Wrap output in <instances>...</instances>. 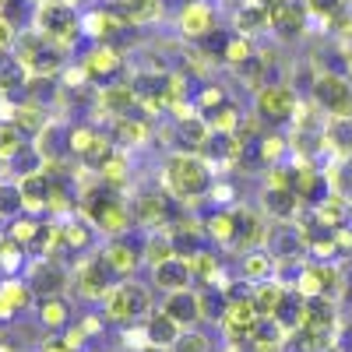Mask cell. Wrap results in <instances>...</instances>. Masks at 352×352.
Wrapping results in <instances>:
<instances>
[{"label": "cell", "instance_id": "cell-1", "mask_svg": "<svg viewBox=\"0 0 352 352\" xmlns=\"http://www.w3.org/2000/svg\"><path fill=\"white\" fill-rule=\"evenodd\" d=\"M159 187L180 204H197L212 194L215 187V166L201 152H184L176 148L162 159L159 166Z\"/></svg>", "mask_w": 352, "mask_h": 352}, {"label": "cell", "instance_id": "cell-2", "mask_svg": "<svg viewBox=\"0 0 352 352\" xmlns=\"http://www.w3.org/2000/svg\"><path fill=\"white\" fill-rule=\"evenodd\" d=\"M78 197H81L78 201V212L92 222L102 236H124V232L134 226V212H131L124 190L106 187L99 176L88 187H81Z\"/></svg>", "mask_w": 352, "mask_h": 352}, {"label": "cell", "instance_id": "cell-3", "mask_svg": "<svg viewBox=\"0 0 352 352\" xmlns=\"http://www.w3.org/2000/svg\"><path fill=\"white\" fill-rule=\"evenodd\" d=\"M32 28L39 36H46L53 46H60L64 53H71L74 43L85 36L81 14H78L74 4H67V0H46V4H36Z\"/></svg>", "mask_w": 352, "mask_h": 352}, {"label": "cell", "instance_id": "cell-4", "mask_svg": "<svg viewBox=\"0 0 352 352\" xmlns=\"http://www.w3.org/2000/svg\"><path fill=\"white\" fill-rule=\"evenodd\" d=\"M152 307V285H144L138 278H120L102 300V317L109 324H134V320L148 317Z\"/></svg>", "mask_w": 352, "mask_h": 352}, {"label": "cell", "instance_id": "cell-5", "mask_svg": "<svg viewBox=\"0 0 352 352\" xmlns=\"http://www.w3.org/2000/svg\"><path fill=\"white\" fill-rule=\"evenodd\" d=\"M14 56L28 71V78H56V74H64V67H67V53L60 46H53L46 36H39L36 28L18 32Z\"/></svg>", "mask_w": 352, "mask_h": 352}, {"label": "cell", "instance_id": "cell-6", "mask_svg": "<svg viewBox=\"0 0 352 352\" xmlns=\"http://www.w3.org/2000/svg\"><path fill=\"white\" fill-rule=\"evenodd\" d=\"M300 92L285 81H268L264 88L254 92V116L268 127V131H282L292 127L296 120V109H300Z\"/></svg>", "mask_w": 352, "mask_h": 352}, {"label": "cell", "instance_id": "cell-7", "mask_svg": "<svg viewBox=\"0 0 352 352\" xmlns=\"http://www.w3.org/2000/svg\"><path fill=\"white\" fill-rule=\"evenodd\" d=\"M310 99L331 120H352V78L335 71H317L310 81Z\"/></svg>", "mask_w": 352, "mask_h": 352}, {"label": "cell", "instance_id": "cell-8", "mask_svg": "<svg viewBox=\"0 0 352 352\" xmlns=\"http://www.w3.org/2000/svg\"><path fill=\"white\" fill-rule=\"evenodd\" d=\"M120 282L116 272L109 268V261L102 257V250L96 254H85V261L71 272V292H78L81 300H106V292Z\"/></svg>", "mask_w": 352, "mask_h": 352}, {"label": "cell", "instance_id": "cell-9", "mask_svg": "<svg viewBox=\"0 0 352 352\" xmlns=\"http://www.w3.org/2000/svg\"><path fill=\"white\" fill-rule=\"evenodd\" d=\"M81 67L88 74V81L106 88L113 81H124V71H127V53L116 46V43H92L88 53L81 56Z\"/></svg>", "mask_w": 352, "mask_h": 352}, {"label": "cell", "instance_id": "cell-10", "mask_svg": "<svg viewBox=\"0 0 352 352\" xmlns=\"http://www.w3.org/2000/svg\"><path fill=\"white\" fill-rule=\"evenodd\" d=\"M25 282L32 285L36 303H39V300H53V296H67L71 272L56 257H32L25 268Z\"/></svg>", "mask_w": 352, "mask_h": 352}, {"label": "cell", "instance_id": "cell-11", "mask_svg": "<svg viewBox=\"0 0 352 352\" xmlns=\"http://www.w3.org/2000/svg\"><path fill=\"white\" fill-rule=\"evenodd\" d=\"M176 204L180 201H173L162 187H148L131 201V212H134V222L144 226V232H148V229H169L176 222Z\"/></svg>", "mask_w": 352, "mask_h": 352}, {"label": "cell", "instance_id": "cell-12", "mask_svg": "<svg viewBox=\"0 0 352 352\" xmlns=\"http://www.w3.org/2000/svg\"><path fill=\"white\" fill-rule=\"evenodd\" d=\"M219 28V14L208 0H184V8L176 11V32L187 43H204Z\"/></svg>", "mask_w": 352, "mask_h": 352}, {"label": "cell", "instance_id": "cell-13", "mask_svg": "<svg viewBox=\"0 0 352 352\" xmlns=\"http://www.w3.org/2000/svg\"><path fill=\"white\" fill-rule=\"evenodd\" d=\"M56 226H60V240H56V254H96V226L88 222L81 212L74 215H64V219H56Z\"/></svg>", "mask_w": 352, "mask_h": 352}, {"label": "cell", "instance_id": "cell-14", "mask_svg": "<svg viewBox=\"0 0 352 352\" xmlns=\"http://www.w3.org/2000/svg\"><path fill=\"white\" fill-rule=\"evenodd\" d=\"M102 257L109 261V268L116 272V278H134L138 268H144V240H131L124 236H109V243L102 247Z\"/></svg>", "mask_w": 352, "mask_h": 352}, {"label": "cell", "instance_id": "cell-15", "mask_svg": "<svg viewBox=\"0 0 352 352\" xmlns=\"http://www.w3.org/2000/svg\"><path fill=\"white\" fill-rule=\"evenodd\" d=\"M342 289V272L335 268L331 261H317V264H303V275L296 282V292L307 300L314 296H331L335 300V292Z\"/></svg>", "mask_w": 352, "mask_h": 352}, {"label": "cell", "instance_id": "cell-16", "mask_svg": "<svg viewBox=\"0 0 352 352\" xmlns=\"http://www.w3.org/2000/svg\"><path fill=\"white\" fill-rule=\"evenodd\" d=\"M134 109H138V92H134L131 78L96 88V113H106L109 120H116V116H127Z\"/></svg>", "mask_w": 352, "mask_h": 352}, {"label": "cell", "instance_id": "cell-17", "mask_svg": "<svg viewBox=\"0 0 352 352\" xmlns=\"http://www.w3.org/2000/svg\"><path fill=\"white\" fill-rule=\"evenodd\" d=\"M36 307V292L25 282V275L0 278V320H14L18 314Z\"/></svg>", "mask_w": 352, "mask_h": 352}, {"label": "cell", "instance_id": "cell-18", "mask_svg": "<svg viewBox=\"0 0 352 352\" xmlns=\"http://www.w3.org/2000/svg\"><path fill=\"white\" fill-rule=\"evenodd\" d=\"M18 187H21V204L28 215H43L53 208V173L50 169L25 176V180H18Z\"/></svg>", "mask_w": 352, "mask_h": 352}, {"label": "cell", "instance_id": "cell-19", "mask_svg": "<svg viewBox=\"0 0 352 352\" xmlns=\"http://www.w3.org/2000/svg\"><path fill=\"white\" fill-rule=\"evenodd\" d=\"M162 310L180 324L184 331L187 328H197L201 320H204V307H201V292L194 289H184V292H166V300H162Z\"/></svg>", "mask_w": 352, "mask_h": 352}, {"label": "cell", "instance_id": "cell-20", "mask_svg": "<svg viewBox=\"0 0 352 352\" xmlns=\"http://www.w3.org/2000/svg\"><path fill=\"white\" fill-rule=\"evenodd\" d=\"M310 21H314V18H310V11H307L303 0H289L285 8H278V11L272 14V32H275L282 43H296V39L307 32Z\"/></svg>", "mask_w": 352, "mask_h": 352}, {"label": "cell", "instance_id": "cell-21", "mask_svg": "<svg viewBox=\"0 0 352 352\" xmlns=\"http://www.w3.org/2000/svg\"><path fill=\"white\" fill-rule=\"evenodd\" d=\"M109 127H113L109 134H113V141H116V148H124V152L148 148V144H152V127H148V120H141L138 113L116 116Z\"/></svg>", "mask_w": 352, "mask_h": 352}, {"label": "cell", "instance_id": "cell-22", "mask_svg": "<svg viewBox=\"0 0 352 352\" xmlns=\"http://www.w3.org/2000/svg\"><path fill=\"white\" fill-rule=\"evenodd\" d=\"M278 275V257L268 250V247H257V250H247L240 254V264H236V278L240 282H250V285H261Z\"/></svg>", "mask_w": 352, "mask_h": 352}, {"label": "cell", "instance_id": "cell-23", "mask_svg": "<svg viewBox=\"0 0 352 352\" xmlns=\"http://www.w3.org/2000/svg\"><path fill=\"white\" fill-rule=\"evenodd\" d=\"M300 208H303V201L296 197V190H289V187H264L261 190V212L275 222H296Z\"/></svg>", "mask_w": 352, "mask_h": 352}, {"label": "cell", "instance_id": "cell-24", "mask_svg": "<svg viewBox=\"0 0 352 352\" xmlns=\"http://www.w3.org/2000/svg\"><path fill=\"white\" fill-rule=\"evenodd\" d=\"M197 278H194V268L187 257H173L166 264H159V268H152V285L159 292H184L190 289Z\"/></svg>", "mask_w": 352, "mask_h": 352}, {"label": "cell", "instance_id": "cell-25", "mask_svg": "<svg viewBox=\"0 0 352 352\" xmlns=\"http://www.w3.org/2000/svg\"><path fill=\"white\" fill-rule=\"evenodd\" d=\"M8 120L28 138V141H36L46 127H50V113H46V106L43 102H32V99H21V102H14V109H11V116Z\"/></svg>", "mask_w": 352, "mask_h": 352}, {"label": "cell", "instance_id": "cell-26", "mask_svg": "<svg viewBox=\"0 0 352 352\" xmlns=\"http://www.w3.org/2000/svg\"><path fill=\"white\" fill-rule=\"evenodd\" d=\"M204 236L232 250V243H236V208H212V215L204 219Z\"/></svg>", "mask_w": 352, "mask_h": 352}, {"label": "cell", "instance_id": "cell-27", "mask_svg": "<svg viewBox=\"0 0 352 352\" xmlns=\"http://www.w3.org/2000/svg\"><path fill=\"white\" fill-rule=\"evenodd\" d=\"M144 331H148V342L152 345H159V349H173L176 345V338L184 335V328L176 324V320L159 307V310H152L148 317H144Z\"/></svg>", "mask_w": 352, "mask_h": 352}, {"label": "cell", "instance_id": "cell-28", "mask_svg": "<svg viewBox=\"0 0 352 352\" xmlns=\"http://www.w3.org/2000/svg\"><path fill=\"white\" fill-rule=\"evenodd\" d=\"M39 229H43V219H39V215L21 212V215L8 219L4 240H8V243H18V247H25L28 254H32V247H36V240H39Z\"/></svg>", "mask_w": 352, "mask_h": 352}, {"label": "cell", "instance_id": "cell-29", "mask_svg": "<svg viewBox=\"0 0 352 352\" xmlns=\"http://www.w3.org/2000/svg\"><path fill=\"white\" fill-rule=\"evenodd\" d=\"M285 296H289V289H285L278 278H268V282H261V285H254V289H250V300H254L257 314H261V317H268V320L282 310Z\"/></svg>", "mask_w": 352, "mask_h": 352}, {"label": "cell", "instance_id": "cell-30", "mask_svg": "<svg viewBox=\"0 0 352 352\" xmlns=\"http://www.w3.org/2000/svg\"><path fill=\"white\" fill-rule=\"evenodd\" d=\"M173 257H180V254H176L169 229H148L144 232V268H159V264H166Z\"/></svg>", "mask_w": 352, "mask_h": 352}, {"label": "cell", "instance_id": "cell-31", "mask_svg": "<svg viewBox=\"0 0 352 352\" xmlns=\"http://www.w3.org/2000/svg\"><path fill=\"white\" fill-rule=\"evenodd\" d=\"M232 25H236V32L240 36H261V32H268L272 28V14L264 4H240L236 14H232Z\"/></svg>", "mask_w": 352, "mask_h": 352}, {"label": "cell", "instance_id": "cell-32", "mask_svg": "<svg viewBox=\"0 0 352 352\" xmlns=\"http://www.w3.org/2000/svg\"><path fill=\"white\" fill-rule=\"evenodd\" d=\"M36 310H39L43 328H50V331H64V328L71 324V300H67V296L39 300V303H36Z\"/></svg>", "mask_w": 352, "mask_h": 352}, {"label": "cell", "instance_id": "cell-33", "mask_svg": "<svg viewBox=\"0 0 352 352\" xmlns=\"http://www.w3.org/2000/svg\"><path fill=\"white\" fill-rule=\"evenodd\" d=\"M116 11L131 25H152L162 18V0H116Z\"/></svg>", "mask_w": 352, "mask_h": 352}, {"label": "cell", "instance_id": "cell-34", "mask_svg": "<svg viewBox=\"0 0 352 352\" xmlns=\"http://www.w3.org/2000/svg\"><path fill=\"white\" fill-rule=\"evenodd\" d=\"M187 261H190L197 282H204V285L222 282V261H219V254H212V247H201V250H197L194 257H187Z\"/></svg>", "mask_w": 352, "mask_h": 352}, {"label": "cell", "instance_id": "cell-35", "mask_svg": "<svg viewBox=\"0 0 352 352\" xmlns=\"http://www.w3.org/2000/svg\"><path fill=\"white\" fill-rule=\"evenodd\" d=\"M254 53H257V50H254V39H250V36L232 32V36H229V43H226V50H222V64L236 71L240 64H247V60H250Z\"/></svg>", "mask_w": 352, "mask_h": 352}, {"label": "cell", "instance_id": "cell-36", "mask_svg": "<svg viewBox=\"0 0 352 352\" xmlns=\"http://www.w3.org/2000/svg\"><path fill=\"white\" fill-rule=\"evenodd\" d=\"M303 4H307V11H310V18H314V21L331 25V21L349 8V0H303Z\"/></svg>", "mask_w": 352, "mask_h": 352}, {"label": "cell", "instance_id": "cell-37", "mask_svg": "<svg viewBox=\"0 0 352 352\" xmlns=\"http://www.w3.org/2000/svg\"><path fill=\"white\" fill-rule=\"evenodd\" d=\"M28 144V138L11 124V120H0V155L4 159H11V155H18L21 148Z\"/></svg>", "mask_w": 352, "mask_h": 352}, {"label": "cell", "instance_id": "cell-38", "mask_svg": "<svg viewBox=\"0 0 352 352\" xmlns=\"http://www.w3.org/2000/svg\"><path fill=\"white\" fill-rule=\"evenodd\" d=\"M169 352H215V345H212V338L204 335V331L187 328L180 338H176V345H173Z\"/></svg>", "mask_w": 352, "mask_h": 352}, {"label": "cell", "instance_id": "cell-39", "mask_svg": "<svg viewBox=\"0 0 352 352\" xmlns=\"http://www.w3.org/2000/svg\"><path fill=\"white\" fill-rule=\"evenodd\" d=\"M39 352H74V345L67 342L64 331H50V335L39 342Z\"/></svg>", "mask_w": 352, "mask_h": 352}, {"label": "cell", "instance_id": "cell-40", "mask_svg": "<svg viewBox=\"0 0 352 352\" xmlns=\"http://www.w3.org/2000/svg\"><path fill=\"white\" fill-rule=\"evenodd\" d=\"M14 43H18V28L11 21L0 18V56L4 53H14Z\"/></svg>", "mask_w": 352, "mask_h": 352}, {"label": "cell", "instance_id": "cell-41", "mask_svg": "<svg viewBox=\"0 0 352 352\" xmlns=\"http://www.w3.org/2000/svg\"><path fill=\"white\" fill-rule=\"evenodd\" d=\"M261 4L268 8V14H275L278 8H285V4H289V0H261Z\"/></svg>", "mask_w": 352, "mask_h": 352}, {"label": "cell", "instance_id": "cell-42", "mask_svg": "<svg viewBox=\"0 0 352 352\" xmlns=\"http://www.w3.org/2000/svg\"><path fill=\"white\" fill-rule=\"evenodd\" d=\"M342 46H345V53H349V67H352V32L342 39Z\"/></svg>", "mask_w": 352, "mask_h": 352}, {"label": "cell", "instance_id": "cell-43", "mask_svg": "<svg viewBox=\"0 0 352 352\" xmlns=\"http://www.w3.org/2000/svg\"><path fill=\"white\" fill-rule=\"evenodd\" d=\"M141 352H169V349H159V345H148V349H141Z\"/></svg>", "mask_w": 352, "mask_h": 352}, {"label": "cell", "instance_id": "cell-44", "mask_svg": "<svg viewBox=\"0 0 352 352\" xmlns=\"http://www.w3.org/2000/svg\"><path fill=\"white\" fill-rule=\"evenodd\" d=\"M4 247H8V240H4V232H0V257H4Z\"/></svg>", "mask_w": 352, "mask_h": 352}, {"label": "cell", "instance_id": "cell-45", "mask_svg": "<svg viewBox=\"0 0 352 352\" xmlns=\"http://www.w3.org/2000/svg\"><path fill=\"white\" fill-rule=\"evenodd\" d=\"M349 222H352V197H349Z\"/></svg>", "mask_w": 352, "mask_h": 352}, {"label": "cell", "instance_id": "cell-46", "mask_svg": "<svg viewBox=\"0 0 352 352\" xmlns=\"http://www.w3.org/2000/svg\"><path fill=\"white\" fill-rule=\"evenodd\" d=\"M67 4H74V8H78V4H85V0H67Z\"/></svg>", "mask_w": 352, "mask_h": 352}, {"label": "cell", "instance_id": "cell-47", "mask_svg": "<svg viewBox=\"0 0 352 352\" xmlns=\"http://www.w3.org/2000/svg\"><path fill=\"white\" fill-rule=\"evenodd\" d=\"M349 11H352V8H349Z\"/></svg>", "mask_w": 352, "mask_h": 352}]
</instances>
